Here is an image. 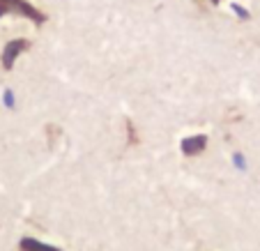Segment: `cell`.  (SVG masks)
<instances>
[{
    "instance_id": "7",
    "label": "cell",
    "mask_w": 260,
    "mask_h": 251,
    "mask_svg": "<svg viewBox=\"0 0 260 251\" xmlns=\"http://www.w3.org/2000/svg\"><path fill=\"white\" fill-rule=\"evenodd\" d=\"M233 159H235V166L240 168V171H244V168H246V162H244V157H242V154H235V157H233Z\"/></svg>"
},
{
    "instance_id": "8",
    "label": "cell",
    "mask_w": 260,
    "mask_h": 251,
    "mask_svg": "<svg viewBox=\"0 0 260 251\" xmlns=\"http://www.w3.org/2000/svg\"><path fill=\"white\" fill-rule=\"evenodd\" d=\"M210 3H212V5H214V7H219L221 3H223V0H210Z\"/></svg>"
},
{
    "instance_id": "5",
    "label": "cell",
    "mask_w": 260,
    "mask_h": 251,
    "mask_svg": "<svg viewBox=\"0 0 260 251\" xmlns=\"http://www.w3.org/2000/svg\"><path fill=\"white\" fill-rule=\"evenodd\" d=\"M233 12H235V16H240V19H244V21H249L251 19V12L246 10L244 5H240V3H233Z\"/></svg>"
},
{
    "instance_id": "6",
    "label": "cell",
    "mask_w": 260,
    "mask_h": 251,
    "mask_svg": "<svg viewBox=\"0 0 260 251\" xmlns=\"http://www.w3.org/2000/svg\"><path fill=\"white\" fill-rule=\"evenodd\" d=\"M3 102H5L7 109H14V92H12L10 88H7L5 92H3Z\"/></svg>"
},
{
    "instance_id": "3",
    "label": "cell",
    "mask_w": 260,
    "mask_h": 251,
    "mask_svg": "<svg viewBox=\"0 0 260 251\" xmlns=\"http://www.w3.org/2000/svg\"><path fill=\"white\" fill-rule=\"evenodd\" d=\"M182 154H187V157H196L201 154L203 150L207 148V136L205 134H196V136H187L182 141Z\"/></svg>"
},
{
    "instance_id": "4",
    "label": "cell",
    "mask_w": 260,
    "mask_h": 251,
    "mask_svg": "<svg viewBox=\"0 0 260 251\" xmlns=\"http://www.w3.org/2000/svg\"><path fill=\"white\" fill-rule=\"evenodd\" d=\"M19 251H62V249H55V246L40 242V240H32V237H23L19 242Z\"/></svg>"
},
{
    "instance_id": "2",
    "label": "cell",
    "mask_w": 260,
    "mask_h": 251,
    "mask_svg": "<svg viewBox=\"0 0 260 251\" xmlns=\"http://www.w3.org/2000/svg\"><path fill=\"white\" fill-rule=\"evenodd\" d=\"M28 49H30V42L23 40V37L7 42V44L3 46V53H0V65H3V69H5V72H12L16 65V58H19L21 53H25Z\"/></svg>"
},
{
    "instance_id": "1",
    "label": "cell",
    "mask_w": 260,
    "mask_h": 251,
    "mask_svg": "<svg viewBox=\"0 0 260 251\" xmlns=\"http://www.w3.org/2000/svg\"><path fill=\"white\" fill-rule=\"evenodd\" d=\"M7 14L23 16V19L32 21V23H37V25H42L46 21L44 12H40L32 3H28V0H0V16H7Z\"/></svg>"
}]
</instances>
